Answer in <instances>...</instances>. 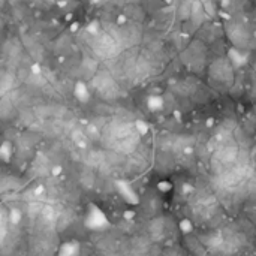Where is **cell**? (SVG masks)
Returning <instances> with one entry per match:
<instances>
[{
    "label": "cell",
    "mask_w": 256,
    "mask_h": 256,
    "mask_svg": "<svg viewBox=\"0 0 256 256\" xmlns=\"http://www.w3.org/2000/svg\"><path fill=\"white\" fill-rule=\"evenodd\" d=\"M238 157H240V151L237 147L225 145V147L217 148L216 156H214V162H217L220 166H228V165H232V163L237 162Z\"/></svg>",
    "instance_id": "cell-1"
},
{
    "label": "cell",
    "mask_w": 256,
    "mask_h": 256,
    "mask_svg": "<svg viewBox=\"0 0 256 256\" xmlns=\"http://www.w3.org/2000/svg\"><path fill=\"white\" fill-rule=\"evenodd\" d=\"M150 232H151V235H153L154 238H157V237H160L163 234V222L162 220H153L151 225H150Z\"/></svg>",
    "instance_id": "cell-2"
}]
</instances>
